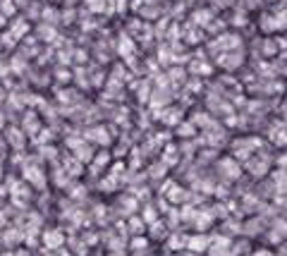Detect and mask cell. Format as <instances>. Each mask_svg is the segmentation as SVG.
I'll return each mask as SVG.
<instances>
[{
  "instance_id": "obj_8",
  "label": "cell",
  "mask_w": 287,
  "mask_h": 256,
  "mask_svg": "<svg viewBox=\"0 0 287 256\" xmlns=\"http://www.w3.org/2000/svg\"><path fill=\"white\" fill-rule=\"evenodd\" d=\"M0 43H3V46H15V36H12V34H3Z\"/></svg>"
},
{
  "instance_id": "obj_5",
  "label": "cell",
  "mask_w": 287,
  "mask_h": 256,
  "mask_svg": "<svg viewBox=\"0 0 287 256\" xmlns=\"http://www.w3.org/2000/svg\"><path fill=\"white\" fill-rule=\"evenodd\" d=\"M206 19H211V12H206V10H204V12H194V22H197V24H201V27H208Z\"/></svg>"
},
{
  "instance_id": "obj_9",
  "label": "cell",
  "mask_w": 287,
  "mask_h": 256,
  "mask_svg": "<svg viewBox=\"0 0 287 256\" xmlns=\"http://www.w3.org/2000/svg\"><path fill=\"white\" fill-rule=\"evenodd\" d=\"M5 27V15H0V29Z\"/></svg>"
},
{
  "instance_id": "obj_4",
  "label": "cell",
  "mask_w": 287,
  "mask_h": 256,
  "mask_svg": "<svg viewBox=\"0 0 287 256\" xmlns=\"http://www.w3.org/2000/svg\"><path fill=\"white\" fill-rule=\"evenodd\" d=\"M15 3L12 0H0V15H5V17H10V15H15Z\"/></svg>"
},
{
  "instance_id": "obj_7",
  "label": "cell",
  "mask_w": 287,
  "mask_h": 256,
  "mask_svg": "<svg viewBox=\"0 0 287 256\" xmlns=\"http://www.w3.org/2000/svg\"><path fill=\"white\" fill-rule=\"evenodd\" d=\"M132 43H129V38H125L122 36V43H120V50H122V53H132Z\"/></svg>"
},
{
  "instance_id": "obj_6",
  "label": "cell",
  "mask_w": 287,
  "mask_h": 256,
  "mask_svg": "<svg viewBox=\"0 0 287 256\" xmlns=\"http://www.w3.org/2000/svg\"><path fill=\"white\" fill-rule=\"evenodd\" d=\"M108 10H117V12H125V10H127V0H110Z\"/></svg>"
},
{
  "instance_id": "obj_2",
  "label": "cell",
  "mask_w": 287,
  "mask_h": 256,
  "mask_svg": "<svg viewBox=\"0 0 287 256\" xmlns=\"http://www.w3.org/2000/svg\"><path fill=\"white\" fill-rule=\"evenodd\" d=\"M218 63H220V67H225V70H234V67H240V65H242V53H240V50H232V53H220V55H218Z\"/></svg>"
},
{
  "instance_id": "obj_3",
  "label": "cell",
  "mask_w": 287,
  "mask_h": 256,
  "mask_svg": "<svg viewBox=\"0 0 287 256\" xmlns=\"http://www.w3.org/2000/svg\"><path fill=\"white\" fill-rule=\"evenodd\" d=\"M27 31H29V22H27V19H17V22L12 24V29H10V34L15 36V41H17V38H22Z\"/></svg>"
},
{
  "instance_id": "obj_10",
  "label": "cell",
  "mask_w": 287,
  "mask_h": 256,
  "mask_svg": "<svg viewBox=\"0 0 287 256\" xmlns=\"http://www.w3.org/2000/svg\"><path fill=\"white\" fill-rule=\"evenodd\" d=\"M0 125H3V120H0Z\"/></svg>"
},
{
  "instance_id": "obj_1",
  "label": "cell",
  "mask_w": 287,
  "mask_h": 256,
  "mask_svg": "<svg viewBox=\"0 0 287 256\" xmlns=\"http://www.w3.org/2000/svg\"><path fill=\"white\" fill-rule=\"evenodd\" d=\"M211 48H213V50H220V53H232V50H240V48H242V38L237 36V34H220V36L211 43Z\"/></svg>"
}]
</instances>
